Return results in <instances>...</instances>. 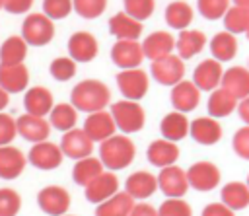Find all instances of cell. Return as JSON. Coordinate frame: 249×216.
<instances>
[{"mask_svg": "<svg viewBox=\"0 0 249 216\" xmlns=\"http://www.w3.org/2000/svg\"><path fill=\"white\" fill-rule=\"evenodd\" d=\"M109 99H111V91L99 80H84L76 84L72 90V105L78 111H86V113L103 111Z\"/></svg>", "mask_w": 249, "mask_h": 216, "instance_id": "1", "label": "cell"}, {"mask_svg": "<svg viewBox=\"0 0 249 216\" xmlns=\"http://www.w3.org/2000/svg\"><path fill=\"white\" fill-rule=\"evenodd\" d=\"M101 163L109 169H123L134 160V144L126 136H111L101 142Z\"/></svg>", "mask_w": 249, "mask_h": 216, "instance_id": "2", "label": "cell"}, {"mask_svg": "<svg viewBox=\"0 0 249 216\" xmlns=\"http://www.w3.org/2000/svg\"><path fill=\"white\" fill-rule=\"evenodd\" d=\"M21 37L27 45H35V47L47 45L54 37L53 19L47 18L45 14H29L21 25Z\"/></svg>", "mask_w": 249, "mask_h": 216, "instance_id": "3", "label": "cell"}, {"mask_svg": "<svg viewBox=\"0 0 249 216\" xmlns=\"http://www.w3.org/2000/svg\"><path fill=\"white\" fill-rule=\"evenodd\" d=\"M111 115H113V121L115 125L123 130V132H136L144 126V109L136 103V101H117L113 107H111Z\"/></svg>", "mask_w": 249, "mask_h": 216, "instance_id": "4", "label": "cell"}, {"mask_svg": "<svg viewBox=\"0 0 249 216\" xmlns=\"http://www.w3.org/2000/svg\"><path fill=\"white\" fill-rule=\"evenodd\" d=\"M39 208L51 216H64L66 210L70 208V195L66 189L58 185H49L39 191L37 195Z\"/></svg>", "mask_w": 249, "mask_h": 216, "instance_id": "5", "label": "cell"}, {"mask_svg": "<svg viewBox=\"0 0 249 216\" xmlns=\"http://www.w3.org/2000/svg\"><path fill=\"white\" fill-rule=\"evenodd\" d=\"M150 70H152V76L156 82H160L163 86H175L183 80L185 64L179 56L169 54V56H163L160 60H154Z\"/></svg>", "mask_w": 249, "mask_h": 216, "instance_id": "6", "label": "cell"}, {"mask_svg": "<svg viewBox=\"0 0 249 216\" xmlns=\"http://www.w3.org/2000/svg\"><path fill=\"white\" fill-rule=\"evenodd\" d=\"M158 187L161 189V193L169 198H181L187 189H189V179H187V173L181 169V167H175V165H169V167H163L158 175Z\"/></svg>", "mask_w": 249, "mask_h": 216, "instance_id": "7", "label": "cell"}, {"mask_svg": "<svg viewBox=\"0 0 249 216\" xmlns=\"http://www.w3.org/2000/svg\"><path fill=\"white\" fill-rule=\"evenodd\" d=\"M117 84L121 93L128 99V101H136L140 97L146 95L148 91V76L140 70V68H132V70H123L117 76Z\"/></svg>", "mask_w": 249, "mask_h": 216, "instance_id": "8", "label": "cell"}, {"mask_svg": "<svg viewBox=\"0 0 249 216\" xmlns=\"http://www.w3.org/2000/svg\"><path fill=\"white\" fill-rule=\"evenodd\" d=\"M187 179L196 191H212L220 183V169L212 162H196L189 167Z\"/></svg>", "mask_w": 249, "mask_h": 216, "instance_id": "9", "label": "cell"}, {"mask_svg": "<svg viewBox=\"0 0 249 216\" xmlns=\"http://www.w3.org/2000/svg\"><path fill=\"white\" fill-rule=\"evenodd\" d=\"M111 58L119 68L132 70L140 66L144 58V51L136 41H117L111 49Z\"/></svg>", "mask_w": 249, "mask_h": 216, "instance_id": "10", "label": "cell"}, {"mask_svg": "<svg viewBox=\"0 0 249 216\" xmlns=\"http://www.w3.org/2000/svg\"><path fill=\"white\" fill-rule=\"evenodd\" d=\"M91 148H93V142L84 132V128H72V130H68L62 136V142H60L62 154H66L72 160H84V158H88L91 154Z\"/></svg>", "mask_w": 249, "mask_h": 216, "instance_id": "11", "label": "cell"}, {"mask_svg": "<svg viewBox=\"0 0 249 216\" xmlns=\"http://www.w3.org/2000/svg\"><path fill=\"white\" fill-rule=\"evenodd\" d=\"M117 125L113 121V115L107 111L89 113V117L84 123V132L91 138V142H103L113 136Z\"/></svg>", "mask_w": 249, "mask_h": 216, "instance_id": "12", "label": "cell"}, {"mask_svg": "<svg viewBox=\"0 0 249 216\" xmlns=\"http://www.w3.org/2000/svg\"><path fill=\"white\" fill-rule=\"evenodd\" d=\"M29 162L39 169H54L62 162V150L53 142H37L29 150Z\"/></svg>", "mask_w": 249, "mask_h": 216, "instance_id": "13", "label": "cell"}, {"mask_svg": "<svg viewBox=\"0 0 249 216\" xmlns=\"http://www.w3.org/2000/svg\"><path fill=\"white\" fill-rule=\"evenodd\" d=\"M117 187H119V181L113 173L109 171H103L101 175H97L91 183L86 185V198L89 202H105L107 198H111L113 195H117Z\"/></svg>", "mask_w": 249, "mask_h": 216, "instance_id": "14", "label": "cell"}, {"mask_svg": "<svg viewBox=\"0 0 249 216\" xmlns=\"http://www.w3.org/2000/svg\"><path fill=\"white\" fill-rule=\"evenodd\" d=\"M68 53L76 62H89L97 54V41L88 31H78L68 39Z\"/></svg>", "mask_w": 249, "mask_h": 216, "instance_id": "15", "label": "cell"}, {"mask_svg": "<svg viewBox=\"0 0 249 216\" xmlns=\"http://www.w3.org/2000/svg\"><path fill=\"white\" fill-rule=\"evenodd\" d=\"M29 72L25 64H0V88L6 93H18L27 88Z\"/></svg>", "mask_w": 249, "mask_h": 216, "instance_id": "16", "label": "cell"}, {"mask_svg": "<svg viewBox=\"0 0 249 216\" xmlns=\"http://www.w3.org/2000/svg\"><path fill=\"white\" fill-rule=\"evenodd\" d=\"M16 126H18V132L29 140V142H45L49 132H51V126L49 123L43 119V117H35V115H21L18 121H16Z\"/></svg>", "mask_w": 249, "mask_h": 216, "instance_id": "17", "label": "cell"}, {"mask_svg": "<svg viewBox=\"0 0 249 216\" xmlns=\"http://www.w3.org/2000/svg\"><path fill=\"white\" fill-rule=\"evenodd\" d=\"M200 90L195 86V82H185L181 80L179 84L173 86L171 90V103L179 113H189L198 105Z\"/></svg>", "mask_w": 249, "mask_h": 216, "instance_id": "18", "label": "cell"}, {"mask_svg": "<svg viewBox=\"0 0 249 216\" xmlns=\"http://www.w3.org/2000/svg\"><path fill=\"white\" fill-rule=\"evenodd\" d=\"M109 31L119 41H136L142 33V21L130 18L124 12H119L109 19Z\"/></svg>", "mask_w": 249, "mask_h": 216, "instance_id": "19", "label": "cell"}, {"mask_svg": "<svg viewBox=\"0 0 249 216\" xmlns=\"http://www.w3.org/2000/svg\"><path fill=\"white\" fill-rule=\"evenodd\" d=\"M175 47V39L171 37V33L167 31H154L152 35H148L142 43V51H144V56L152 58L154 60H160L163 56H169L171 51Z\"/></svg>", "mask_w": 249, "mask_h": 216, "instance_id": "20", "label": "cell"}, {"mask_svg": "<svg viewBox=\"0 0 249 216\" xmlns=\"http://www.w3.org/2000/svg\"><path fill=\"white\" fill-rule=\"evenodd\" d=\"M222 76H224V70H222L220 62L214 58H208V60H202L195 68L193 82L198 90H214L222 82Z\"/></svg>", "mask_w": 249, "mask_h": 216, "instance_id": "21", "label": "cell"}, {"mask_svg": "<svg viewBox=\"0 0 249 216\" xmlns=\"http://www.w3.org/2000/svg\"><path fill=\"white\" fill-rule=\"evenodd\" d=\"M191 136L198 142V144H216L222 138V126L218 121H214L212 117H198L191 123L189 126Z\"/></svg>", "mask_w": 249, "mask_h": 216, "instance_id": "22", "label": "cell"}, {"mask_svg": "<svg viewBox=\"0 0 249 216\" xmlns=\"http://www.w3.org/2000/svg\"><path fill=\"white\" fill-rule=\"evenodd\" d=\"M222 88L228 90L235 99L249 97V70L243 66H233L224 72Z\"/></svg>", "mask_w": 249, "mask_h": 216, "instance_id": "23", "label": "cell"}, {"mask_svg": "<svg viewBox=\"0 0 249 216\" xmlns=\"http://www.w3.org/2000/svg\"><path fill=\"white\" fill-rule=\"evenodd\" d=\"M177 158H179V150L171 140L161 138V140H154L148 146V160L158 167H169L175 163Z\"/></svg>", "mask_w": 249, "mask_h": 216, "instance_id": "24", "label": "cell"}, {"mask_svg": "<svg viewBox=\"0 0 249 216\" xmlns=\"http://www.w3.org/2000/svg\"><path fill=\"white\" fill-rule=\"evenodd\" d=\"M25 167L23 154L14 146H0V177L16 179Z\"/></svg>", "mask_w": 249, "mask_h": 216, "instance_id": "25", "label": "cell"}, {"mask_svg": "<svg viewBox=\"0 0 249 216\" xmlns=\"http://www.w3.org/2000/svg\"><path fill=\"white\" fill-rule=\"evenodd\" d=\"M23 105L27 109L29 115H35V117H45L47 113L53 111V95L47 88H31L27 93H25V99H23Z\"/></svg>", "mask_w": 249, "mask_h": 216, "instance_id": "26", "label": "cell"}, {"mask_svg": "<svg viewBox=\"0 0 249 216\" xmlns=\"http://www.w3.org/2000/svg\"><path fill=\"white\" fill-rule=\"evenodd\" d=\"M158 189V179L148 171H134L126 179V193L132 198H148Z\"/></svg>", "mask_w": 249, "mask_h": 216, "instance_id": "27", "label": "cell"}, {"mask_svg": "<svg viewBox=\"0 0 249 216\" xmlns=\"http://www.w3.org/2000/svg\"><path fill=\"white\" fill-rule=\"evenodd\" d=\"M134 208V198L128 193H117L95 210V216H130Z\"/></svg>", "mask_w": 249, "mask_h": 216, "instance_id": "28", "label": "cell"}, {"mask_svg": "<svg viewBox=\"0 0 249 216\" xmlns=\"http://www.w3.org/2000/svg\"><path fill=\"white\" fill-rule=\"evenodd\" d=\"M204 43H206V37L202 31H196V29H183L177 37V51H179V56L181 58H191L195 54H198L202 49H204Z\"/></svg>", "mask_w": 249, "mask_h": 216, "instance_id": "29", "label": "cell"}, {"mask_svg": "<svg viewBox=\"0 0 249 216\" xmlns=\"http://www.w3.org/2000/svg\"><path fill=\"white\" fill-rule=\"evenodd\" d=\"M189 126H191V125H189L187 117H185L183 113L175 111V113H167V115L161 119L160 130H161V134H163L165 140L175 142V140H181V138L187 136Z\"/></svg>", "mask_w": 249, "mask_h": 216, "instance_id": "30", "label": "cell"}, {"mask_svg": "<svg viewBox=\"0 0 249 216\" xmlns=\"http://www.w3.org/2000/svg\"><path fill=\"white\" fill-rule=\"evenodd\" d=\"M27 54V43L19 35L8 37L0 47V64H23Z\"/></svg>", "mask_w": 249, "mask_h": 216, "instance_id": "31", "label": "cell"}, {"mask_svg": "<svg viewBox=\"0 0 249 216\" xmlns=\"http://www.w3.org/2000/svg\"><path fill=\"white\" fill-rule=\"evenodd\" d=\"M222 202L231 210H241L249 204V187L245 183H228L222 187Z\"/></svg>", "mask_w": 249, "mask_h": 216, "instance_id": "32", "label": "cell"}, {"mask_svg": "<svg viewBox=\"0 0 249 216\" xmlns=\"http://www.w3.org/2000/svg\"><path fill=\"white\" fill-rule=\"evenodd\" d=\"M235 107H237V99L224 88L214 90L210 93V97H208V113L212 117H216V119L228 117Z\"/></svg>", "mask_w": 249, "mask_h": 216, "instance_id": "33", "label": "cell"}, {"mask_svg": "<svg viewBox=\"0 0 249 216\" xmlns=\"http://www.w3.org/2000/svg\"><path fill=\"white\" fill-rule=\"evenodd\" d=\"M103 173V163H101V160H97V158H91V156H88V158H84V160H78L76 162V165H74V169H72V177H74V181L78 183V185H88V183H91L97 175H101Z\"/></svg>", "mask_w": 249, "mask_h": 216, "instance_id": "34", "label": "cell"}, {"mask_svg": "<svg viewBox=\"0 0 249 216\" xmlns=\"http://www.w3.org/2000/svg\"><path fill=\"white\" fill-rule=\"evenodd\" d=\"M165 21L169 27H175V29H185L191 21H193V8L187 4V2H171L167 8H165Z\"/></svg>", "mask_w": 249, "mask_h": 216, "instance_id": "35", "label": "cell"}, {"mask_svg": "<svg viewBox=\"0 0 249 216\" xmlns=\"http://www.w3.org/2000/svg\"><path fill=\"white\" fill-rule=\"evenodd\" d=\"M210 51H212L214 58H218V60H230L237 53V41H235V37L230 31H222V33H218V35L212 37Z\"/></svg>", "mask_w": 249, "mask_h": 216, "instance_id": "36", "label": "cell"}, {"mask_svg": "<svg viewBox=\"0 0 249 216\" xmlns=\"http://www.w3.org/2000/svg\"><path fill=\"white\" fill-rule=\"evenodd\" d=\"M51 125L58 130H72L74 125H76V109L74 105H68V103H58L53 107L51 111Z\"/></svg>", "mask_w": 249, "mask_h": 216, "instance_id": "37", "label": "cell"}, {"mask_svg": "<svg viewBox=\"0 0 249 216\" xmlns=\"http://www.w3.org/2000/svg\"><path fill=\"white\" fill-rule=\"evenodd\" d=\"M224 25L231 35L233 33H247L249 31V10L239 8V6L230 8L224 16Z\"/></svg>", "mask_w": 249, "mask_h": 216, "instance_id": "38", "label": "cell"}, {"mask_svg": "<svg viewBox=\"0 0 249 216\" xmlns=\"http://www.w3.org/2000/svg\"><path fill=\"white\" fill-rule=\"evenodd\" d=\"M49 72H51V76L54 80L66 82V80H70L76 74V62L72 58H68V56H58V58H54L51 62Z\"/></svg>", "mask_w": 249, "mask_h": 216, "instance_id": "39", "label": "cell"}, {"mask_svg": "<svg viewBox=\"0 0 249 216\" xmlns=\"http://www.w3.org/2000/svg\"><path fill=\"white\" fill-rule=\"evenodd\" d=\"M154 12V0H124V14L142 21L148 19Z\"/></svg>", "mask_w": 249, "mask_h": 216, "instance_id": "40", "label": "cell"}, {"mask_svg": "<svg viewBox=\"0 0 249 216\" xmlns=\"http://www.w3.org/2000/svg\"><path fill=\"white\" fill-rule=\"evenodd\" d=\"M72 4H74V10L82 18L93 19V18L103 14V10L107 6V0H72Z\"/></svg>", "mask_w": 249, "mask_h": 216, "instance_id": "41", "label": "cell"}, {"mask_svg": "<svg viewBox=\"0 0 249 216\" xmlns=\"http://www.w3.org/2000/svg\"><path fill=\"white\" fill-rule=\"evenodd\" d=\"M21 198L14 189H0V216H16Z\"/></svg>", "mask_w": 249, "mask_h": 216, "instance_id": "42", "label": "cell"}, {"mask_svg": "<svg viewBox=\"0 0 249 216\" xmlns=\"http://www.w3.org/2000/svg\"><path fill=\"white\" fill-rule=\"evenodd\" d=\"M72 0H43V12L51 19H62L72 12Z\"/></svg>", "mask_w": 249, "mask_h": 216, "instance_id": "43", "label": "cell"}, {"mask_svg": "<svg viewBox=\"0 0 249 216\" xmlns=\"http://www.w3.org/2000/svg\"><path fill=\"white\" fill-rule=\"evenodd\" d=\"M230 0H198V12L206 18V19H218L222 16H226Z\"/></svg>", "mask_w": 249, "mask_h": 216, "instance_id": "44", "label": "cell"}, {"mask_svg": "<svg viewBox=\"0 0 249 216\" xmlns=\"http://www.w3.org/2000/svg\"><path fill=\"white\" fill-rule=\"evenodd\" d=\"M160 216H191V206L183 198H167L158 208Z\"/></svg>", "mask_w": 249, "mask_h": 216, "instance_id": "45", "label": "cell"}, {"mask_svg": "<svg viewBox=\"0 0 249 216\" xmlns=\"http://www.w3.org/2000/svg\"><path fill=\"white\" fill-rule=\"evenodd\" d=\"M16 132H18L16 121L10 115L0 113V146H8L14 140Z\"/></svg>", "mask_w": 249, "mask_h": 216, "instance_id": "46", "label": "cell"}, {"mask_svg": "<svg viewBox=\"0 0 249 216\" xmlns=\"http://www.w3.org/2000/svg\"><path fill=\"white\" fill-rule=\"evenodd\" d=\"M231 146H233V152L243 158V160H249V125L239 128L231 140Z\"/></svg>", "mask_w": 249, "mask_h": 216, "instance_id": "47", "label": "cell"}, {"mask_svg": "<svg viewBox=\"0 0 249 216\" xmlns=\"http://www.w3.org/2000/svg\"><path fill=\"white\" fill-rule=\"evenodd\" d=\"M202 216H233V210L228 208L224 202H210L204 206Z\"/></svg>", "mask_w": 249, "mask_h": 216, "instance_id": "48", "label": "cell"}, {"mask_svg": "<svg viewBox=\"0 0 249 216\" xmlns=\"http://www.w3.org/2000/svg\"><path fill=\"white\" fill-rule=\"evenodd\" d=\"M33 0H4V10L10 14H23L31 8Z\"/></svg>", "mask_w": 249, "mask_h": 216, "instance_id": "49", "label": "cell"}, {"mask_svg": "<svg viewBox=\"0 0 249 216\" xmlns=\"http://www.w3.org/2000/svg\"><path fill=\"white\" fill-rule=\"evenodd\" d=\"M130 216H160V214H158V210H156L152 204L140 202V204H134Z\"/></svg>", "mask_w": 249, "mask_h": 216, "instance_id": "50", "label": "cell"}, {"mask_svg": "<svg viewBox=\"0 0 249 216\" xmlns=\"http://www.w3.org/2000/svg\"><path fill=\"white\" fill-rule=\"evenodd\" d=\"M237 111H239V117L249 125V97H245V99H241V101H239Z\"/></svg>", "mask_w": 249, "mask_h": 216, "instance_id": "51", "label": "cell"}, {"mask_svg": "<svg viewBox=\"0 0 249 216\" xmlns=\"http://www.w3.org/2000/svg\"><path fill=\"white\" fill-rule=\"evenodd\" d=\"M6 105H8V93H6V91L0 88V111H2Z\"/></svg>", "mask_w": 249, "mask_h": 216, "instance_id": "52", "label": "cell"}, {"mask_svg": "<svg viewBox=\"0 0 249 216\" xmlns=\"http://www.w3.org/2000/svg\"><path fill=\"white\" fill-rule=\"evenodd\" d=\"M233 2H235V6H239V8L249 10V0H233Z\"/></svg>", "mask_w": 249, "mask_h": 216, "instance_id": "53", "label": "cell"}, {"mask_svg": "<svg viewBox=\"0 0 249 216\" xmlns=\"http://www.w3.org/2000/svg\"><path fill=\"white\" fill-rule=\"evenodd\" d=\"M0 8H4V0H0Z\"/></svg>", "mask_w": 249, "mask_h": 216, "instance_id": "54", "label": "cell"}, {"mask_svg": "<svg viewBox=\"0 0 249 216\" xmlns=\"http://www.w3.org/2000/svg\"><path fill=\"white\" fill-rule=\"evenodd\" d=\"M247 187H249V177H247Z\"/></svg>", "mask_w": 249, "mask_h": 216, "instance_id": "55", "label": "cell"}, {"mask_svg": "<svg viewBox=\"0 0 249 216\" xmlns=\"http://www.w3.org/2000/svg\"><path fill=\"white\" fill-rule=\"evenodd\" d=\"M247 37H249V31H247Z\"/></svg>", "mask_w": 249, "mask_h": 216, "instance_id": "56", "label": "cell"}, {"mask_svg": "<svg viewBox=\"0 0 249 216\" xmlns=\"http://www.w3.org/2000/svg\"><path fill=\"white\" fill-rule=\"evenodd\" d=\"M64 216H66V214H64Z\"/></svg>", "mask_w": 249, "mask_h": 216, "instance_id": "57", "label": "cell"}]
</instances>
